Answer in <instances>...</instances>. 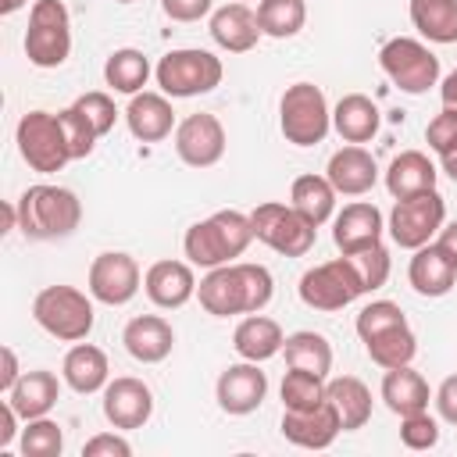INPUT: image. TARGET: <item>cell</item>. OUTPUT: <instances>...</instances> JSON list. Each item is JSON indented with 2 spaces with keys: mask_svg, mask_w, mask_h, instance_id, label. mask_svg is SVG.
Wrapping results in <instances>:
<instances>
[{
  "mask_svg": "<svg viewBox=\"0 0 457 457\" xmlns=\"http://www.w3.org/2000/svg\"><path fill=\"white\" fill-rule=\"evenodd\" d=\"M271 293H275L271 271L264 264H250V261L211 268L196 286L200 307L207 314H214V318L257 314V311H264L271 303Z\"/></svg>",
  "mask_w": 457,
  "mask_h": 457,
  "instance_id": "1",
  "label": "cell"
},
{
  "mask_svg": "<svg viewBox=\"0 0 457 457\" xmlns=\"http://www.w3.org/2000/svg\"><path fill=\"white\" fill-rule=\"evenodd\" d=\"M253 239V225L250 214L243 211H214L207 221L189 225L182 250L189 257V264L196 268H221L232 264Z\"/></svg>",
  "mask_w": 457,
  "mask_h": 457,
  "instance_id": "2",
  "label": "cell"
},
{
  "mask_svg": "<svg viewBox=\"0 0 457 457\" xmlns=\"http://www.w3.org/2000/svg\"><path fill=\"white\" fill-rule=\"evenodd\" d=\"M14 207L25 239H61L71 236L82 221V204L64 186H29Z\"/></svg>",
  "mask_w": 457,
  "mask_h": 457,
  "instance_id": "3",
  "label": "cell"
},
{
  "mask_svg": "<svg viewBox=\"0 0 457 457\" xmlns=\"http://www.w3.org/2000/svg\"><path fill=\"white\" fill-rule=\"evenodd\" d=\"M32 318L43 332L64 343H79L93 332V303L75 286H46L32 300Z\"/></svg>",
  "mask_w": 457,
  "mask_h": 457,
  "instance_id": "4",
  "label": "cell"
},
{
  "mask_svg": "<svg viewBox=\"0 0 457 457\" xmlns=\"http://www.w3.org/2000/svg\"><path fill=\"white\" fill-rule=\"evenodd\" d=\"M278 125H282V136L289 143H296V146L321 143L328 136V125H332V111H328L325 93L314 82H293L282 93Z\"/></svg>",
  "mask_w": 457,
  "mask_h": 457,
  "instance_id": "5",
  "label": "cell"
},
{
  "mask_svg": "<svg viewBox=\"0 0 457 457\" xmlns=\"http://www.w3.org/2000/svg\"><path fill=\"white\" fill-rule=\"evenodd\" d=\"M71 54V21L61 0H36L29 11L25 57L36 68H57Z\"/></svg>",
  "mask_w": 457,
  "mask_h": 457,
  "instance_id": "6",
  "label": "cell"
},
{
  "mask_svg": "<svg viewBox=\"0 0 457 457\" xmlns=\"http://www.w3.org/2000/svg\"><path fill=\"white\" fill-rule=\"evenodd\" d=\"M14 139H18V154L25 157V164L32 171L54 175V171H61L71 161V150H68L61 118L50 114V111H29V114H21V121L14 129Z\"/></svg>",
  "mask_w": 457,
  "mask_h": 457,
  "instance_id": "7",
  "label": "cell"
},
{
  "mask_svg": "<svg viewBox=\"0 0 457 457\" xmlns=\"http://www.w3.org/2000/svg\"><path fill=\"white\" fill-rule=\"evenodd\" d=\"M378 64H382V71L389 75V82H393L396 89L411 93V96L428 93V89L439 82V57H436L425 43H418V39H411V36L389 39V43L378 50Z\"/></svg>",
  "mask_w": 457,
  "mask_h": 457,
  "instance_id": "8",
  "label": "cell"
},
{
  "mask_svg": "<svg viewBox=\"0 0 457 457\" xmlns=\"http://www.w3.org/2000/svg\"><path fill=\"white\" fill-rule=\"evenodd\" d=\"M250 225H253V239H261L264 246H271L282 257H303L314 246V225L307 218H300L293 211V204H257L250 211Z\"/></svg>",
  "mask_w": 457,
  "mask_h": 457,
  "instance_id": "9",
  "label": "cell"
},
{
  "mask_svg": "<svg viewBox=\"0 0 457 457\" xmlns=\"http://www.w3.org/2000/svg\"><path fill=\"white\" fill-rule=\"evenodd\" d=\"M157 86L168 96H196V93H211L225 68L211 50H171L157 61Z\"/></svg>",
  "mask_w": 457,
  "mask_h": 457,
  "instance_id": "10",
  "label": "cell"
},
{
  "mask_svg": "<svg viewBox=\"0 0 457 457\" xmlns=\"http://www.w3.org/2000/svg\"><path fill=\"white\" fill-rule=\"evenodd\" d=\"M443 218H446L443 196L436 189H425V193L396 200V207L389 214V236H393L396 246L418 250V246H425L443 228Z\"/></svg>",
  "mask_w": 457,
  "mask_h": 457,
  "instance_id": "11",
  "label": "cell"
},
{
  "mask_svg": "<svg viewBox=\"0 0 457 457\" xmlns=\"http://www.w3.org/2000/svg\"><path fill=\"white\" fill-rule=\"evenodd\" d=\"M364 293L353 264L346 257L314 264L311 271H303L300 278V300L314 311H343L346 303H353Z\"/></svg>",
  "mask_w": 457,
  "mask_h": 457,
  "instance_id": "12",
  "label": "cell"
},
{
  "mask_svg": "<svg viewBox=\"0 0 457 457\" xmlns=\"http://www.w3.org/2000/svg\"><path fill=\"white\" fill-rule=\"evenodd\" d=\"M89 293L107 307H121L139 293V264L121 250H107L89 264Z\"/></svg>",
  "mask_w": 457,
  "mask_h": 457,
  "instance_id": "13",
  "label": "cell"
},
{
  "mask_svg": "<svg viewBox=\"0 0 457 457\" xmlns=\"http://www.w3.org/2000/svg\"><path fill=\"white\" fill-rule=\"evenodd\" d=\"M175 154L189 164V168H211L221 161L225 154V129L214 114L200 111L179 121L175 129Z\"/></svg>",
  "mask_w": 457,
  "mask_h": 457,
  "instance_id": "14",
  "label": "cell"
},
{
  "mask_svg": "<svg viewBox=\"0 0 457 457\" xmlns=\"http://www.w3.org/2000/svg\"><path fill=\"white\" fill-rule=\"evenodd\" d=\"M154 414V393L146 382L132 378V375H121L114 382L104 386V418L114 425V428H143Z\"/></svg>",
  "mask_w": 457,
  "mask_h": 457,
  "instance_id": "15",
  "label": "cell"
},
{
  "mask_svg": "<svg viewBox=\"0 0 457 457\" xmlns=\"http://www.w3.org/2000/svg\"><path fill=\"white\" fill-rule=\"evenodd\" d=\"M218 407L225 414H250L264 403V393H268V375L253 364V361H243V364H228L221 375H218Z\"/></svg>",
  "mask_w": 457,
  "mask_h": 457,
  "instance_id": "16",
  "label": "cell"
},
{
  "mask_svg": "<svg viewBox=\"0 0 457 457\" xmlns=\"http://www.w3.org/2000/svg\"><path fill=\"white\" fill-rule=\"evenodd\" d=\"M339 432H343V425H339V414L328 400L311 407V411H286L282 414V436L303 450H325L336 443Z\"/></svg>",
  "mask_w": 457,
  "mask_h": 457,
  "instance_id": "17",
  "label": "cell"
},
{
  "mask_svg": "<svg viewBox=\"0 0 457 457\" xmlns=\"http://www.w3.org/2000/svg\"><path fill=\"white\" fill-rule=\"evenodd\" d=\"M325 179L332 182L336 193H343V196H361V193H368V189L375 186L378 164H375V157H371L364 146L350 143V146H343V150H336V154L328 157Z\"/></svg>",
  "mask_w": 457,
  "mask_h": 457,
  "instance_id": "18",
  "label": "cell"
},
{
  "mask_svg": "<svg viewBox=\"0 0 457 457\" xmlns=\"http://www.w3.org/2000/svg\"><path fill=\"white\" fill-rule=\"evenodd\" d=\"M407 278L421 296H446L457 286V261L439 243H425L414 250Z\"/></svg>",
  "mask_w": 457,
  "mask_h": 457,
  "instance_id": "19",
  "label": "cell"
},
{
  "mask_svg": "<svg viewBox=\"0 0 457 457\" xmlns=\"http://www.w3.org/2000/svg\"><path fill=\"white\" fill-rule=\"evenodd\" d=\"M211 36L221 50L228 54H246L257 46V39L264 36L261 32V21H257V11H250L243 0L236 4H225L211 14Z\"/></svg>",
  "mask_w": 457,
  "mask_h": 457,
  "instance_id": "20",
  "label": "cell"
},
{
  "mask_svg": "<svg viewBox=\"0 0 457 457\" xmlns=\"http://www.w3.org/2000/svg\"><path fill=\"white\" fill-rule=\"evenodd\" d=\"M143 289L157 307L175 311L196 293V278H193V268L186 261H157L146 268Z\"/></svg>",
  "mask_w": 457,
  "mask_h": 457,
  "instance_id": "21",
  "label": "cell"
},
{
  "mask_svg": "<svg viewBox=\"0 0 457 457\" xmlns=\"http://www.w3.org/2000/svg\"><path fill=\"white\" fill-rule=\"evenodd\" d=\"M382 211L375 204H346L339 214H336V228H332V239L343 253L350 250H361V246H371V243H382Z\"/></svg>",
  "mask_w": 457,
  "mask_h": 457,
  "instance_id": "22",
  "label": "cell"
},
{
  "mask_svg": "<svg viewBox=\"0 0 457 457\" xmlns=\"http://www.w3.org/2000/svg\"><path fill=\"white\" fill-rule=\"evenodd\" d=\"M121 343H125V350H129L136 361L157 364V361H164V357L171 353L175 332H171V325H168L161 314H139V318H132V321L125 325Z\"/></svg>",
  "mask_w": 457,
  "mask_h": 457,
  "instance_id": "23",
  "label": "cell"
},
{
  "mask_svg": "<svg viewBox=\"0 0 457 457\" xmlns=\"http://www.w3.org/2000/svg\"><path fill=\"white\" fill-rule=\"evenodd\" d=\"M129 132L143 143H161L175 129V111L161 93H136L132 104L125 107Z\"/></svg>",
  "mask_w": 457,
  "mask_h": 457,
  "instance_id": "24",
  "label": "cell"
},
{
  "mask_svg": "<svg viewBox=\"0 0 457 457\" xmlns=\"http://www.w3.org/2000/svg\"><path fill=\"white\" fill-rule=\"evenodd\" d=\"M57 396H61V382H57L54 371H43V368L25 371V375L14 382V389L7 393L11 407H14L25 421H32V418H46L50 407L57 403Z\"/></svg>",
  "mask_w": 457,
  "mask_h": 457,
  "instance_id": "25",
  "label": "cell"
},
{
  "mask_svg": "<svg viewBox=\"0 0 457 457\" xmlns=\"http://www.w3.org/2000/svg\"><path fill=\"white\" fill-rule=\"evenodd\" d=\"M232 346H236V353H239L243 361L261 364V361H271V357L286 346V339H282L278 321H271V318H264V314L257 311V314H250V318H243V321L236 325Z\"/></svg>",
  "mask_w": 457,
  "mask_h": 457,
  "instance_id": "26",
  "label": "cell"
},
{
  "mask_svg": "<svg viewBox=\"0 0 457 457\" xmlns=\"http://www.w3.org/2000/svg\"><path fill=\"white\" fill-rule=\"evenodd\" d=\"M61 375H64V382H68L75 393L89 396V393H96V389L107 386V375H111L107 353H104L100 346H93V343H75V346L64 353Z\"/></svg>",
  "mask_w": 457,
  "mask_h": 457,
  "instance_id": "27",
  "label": "cell"
},
{
  "mask_svg": "<svg viewBox=\"0 0 457 457\" xmlns=\"http://www.w3.org/2000/svg\"><path fill=\"white\" fill-rule=\"evenodd\" d=\"M386 189L396 200L425 193V189H436V164L421 150H403V154L393 157V164L386 171Z\"/></svg>",
  "mask_w": 457,
  "mask_h": 457,
  "instance_id": "28",
  "label": "cell"
},
{
  "mask_svg": "<svg viewBox=\"0 0 457 457\" xmlns=\"http://www.w3.org/2000/svg\"><path fill=\"white\" fill-rule=\"evenodd\" d=\"M382 400H386V407H389L393 414H400V418L418 414V411L428 407V382H425L411 364L389 368L386 378H382Z\"/></svg>",
  "mask_w": 457,
  "mask_h": 457,
  "instance_id": "29",
  "label": "cell"
},
{
  "mask_svg": "<svg viewBox=\"0 0 457 457\" xmlns=\"http://www.w3.org/2000/svg\"><path fill=\"white\" fill-rule=\"evenodd\" d=\"M325 396L336 407L343 432H353V428H364L368 425V418H371V393H368V386L361 378L339 375V378H332L325 386Z\"/></svg>",
  "mask_w": 457,
  "mask_h": 457,
  "instance_id": "30",
  "label": "cell"
},
{
  "mask_svg": "<svg viewBox=\"0 0 457 457\" xmlns=\"http://www.w3.org/2000/svg\"><path fill=\"white\" fill-rule=\"evenodd\" d=\"M332 125L346 143H368L378 132V107L364 93H346L332 111Z\"/></svg>",
  "mask_w": 457,
  "mask_h": 457,
  "instance_id": "31",
  "label": "cell"
},
{
  "mask_svg": "<svg viewBox=\"0 0 457 457\" xmlns=\"http://www.w3.org/2000/svg\"><path fill=\"white\" fill-rule=\"evenodd\" d=\"M289 200H293V211L300 218H307L314 228L325 225L336 211V189L325 175H300L289 189Z\"/></svg>",
  "mask_w": 457,
  "mask_h": 457,
  "instance_id": "32",
  "label": "cell"
},
{
  "mask_svg": "<svg viewBox=\"0 0 457 457\" xmlns=\"http://www.w3.org/2000/svg\"><path fill=\"white\" fill-rule=\"evenodd\" d=\"M411 21L432 43H457V0H411Z\"/></svg>",
  "mask_w": 457,
  "mask_h": 457,
  "instance_id": "33",
  "label": "cell"
},
{
  "mask_svg": "<svg viewBox=\"0 0 457 457\" xmlns=\"http://www.w3.org/2000/svg\"><path fill=\"white\" fill-rule=\"evenodd\" d=\"M104 79H107L111 89L136 96V93H143V86L150 79V61H146L143 50H132V46L114 50L107 57V64H104Z\"/></svg>",
  "mask_w": 457,
  "mask_h": 457,
  "instance_id": "34",
  "label": "cell"
},
{
  "mask_svg": "<svg viewBox=\"0 0 457 457\" xmlns=\"http://www.w3.org/2000/svg\"><path fill=\"white\" fill-rule=\"evenodd\" d=\"M364 350H368V357H371L378 368L389 371V368H403V364L414 361L418 339H414V332H411L407 325H396V328H386V332L364 339Z\"/></svg>",
  "mask_w": 457,
  "mask_h": 457,
  "instance_id": "35",
  "label": "cell"
},
{
  "mask_svg": "<svg viewBox=\"0 0 457 457\" xmlns=\"http://www.w3.org/2000/svg\"><path fill=\"white\" fill-rule=\"evenodd\" d=\"M282 353H286L289 368H303V371H314V375H328V368H332V346L321 332L303 328V332L286 336Z\"/></svg>",
  "mask_w": 457,
  "mask_h": 457,
  "instance_id": "36",
  "label": "cell"
},
{
  "mask_svg": "<svg viewBox=\"0 0 457 457\" xmlns=\"http://www.w3.org/2000/svg\"><path fill=\"white\" fill-rule=\"evenodd\" d=\"M257 21L264 36L289 39L303 29L307 21V4L303 0H261L257 4Z\"/></svg>",
  "mask_w": 457,
  "mask_h": 457,
  "instance_id": "37",
  "label": "cell"
},
{
  "mask_svg": "<svg viewBox=\"0 0 457 457\" xmlns=\"http://www.w3.org/2000/svg\"><path fill=\"white\" fill-rule=\"evenodd\" d=\"M325 375H314V371H303V368H289L286 378H282V403L286 411H311L318 403H325Z\"/></svg>",
  "mask_w": 457,
  "mask_h": 457,
  "instance_id": "38",
  "label": "cell"
},
{
  "mask_svg": "<svg viewBox=\"0 0 457 457\" xmlns=\"http://www.w3.org/2000/svg\"><path fill=\"white\" fill-rule=\"evenodd\" d=\"M343 257L353 264V271H357V278H361L364 293H371V289L386 286V278H389V250H386L382 243H371V246L350 250V253H343Z\"/></svg>",
  "mask_w": 457,
  "mask_h": 457,
  "instance_id": "39",
  "label": "cell"
},
{
  "mask_svg": "<svg viewBox=\"0 0 457 457\" xmlns=\"http://www.w3.org/2000/svg\"><path fill=\"white\" fill-rule=\"evenodd\" d=\"M64 450V432L50 418H32L21 432V453L25 457H57Z\"/></svg>",
  "mask_w": 457,
  "mask_h": 457,
  "instance_id": "40",
  "label": "cell"
},
{
  "mask_svg": "<svg viewBox=\"0 0 457 457\" xmlns=\"http://www.w3.org/2000/svg\"><path fill=\"white\" fill-rule=\"evenodd\" d=\"M57 118H61V129H64V139H68V150H71V161H79V157H89L93 154V146H96V129H93V121L71 104V107H64V111H57Z\"/></svg>",
  "mask_w": 457,
  "mask_h": 457,
  "instance_id": "41",
  "label": "cell"
},
{
  "mask_svg": "<svg viewBox=\"0 0 457 457\" xmlns=\"http://www.w3.org/2000/svg\"><path fill=\"white\" fill-rule=\"evenodd\" d=\"M396 325H407V318H403L400 303H393V300H375L357 314V336L361 339H371V336L396 328Z\"/></svg>",
  "mask_w": 457,
  "mask_h": 457,
  "instance_id": "42",
  "label": "cell"
},
{
  "mask_svg": "<svg viewBox=\"0 0 457 457\" xmlns=\"http://www.w3.org/2000/svg\"><path fill=\"white\" fill-rule=\"evenodd\" d=\"M400 439H403L407 450H428V446L439 443V425L425 411L407 414V418H400Z\"/></svg>",
  "mask_w": 457,
  "mask_h": 457,
  "instance_id": "43",
  "label": "cell"
},
{
  "mask_svg": "<svg viewBox=\"0 0 457 457\" xmlns=\"http://www.w3.org/2000/svg\"><path fill=\"white\" fill-rule=\"evenodd\" d=\"M75 107L93 121V129H96V136H107L111 129H114V118H118V111H114V100L107 96V93H82L79 100H75Z\"/></svg>",
  "mask_w": 457,
  "mask_h": 457,
  "instance_id": "44",
  "label": "cell"
},
{
  "mask_svg": "<svg viewBox=\"0 0 457 457\" xmlns=\"http://www.w3.org/2000/svg\"><path fill=\"white\" fill-rule=\"evenodd\" d=\"M425 139H428V146L443 157L446 150H453L457 146V114L453 111H439L432 121H428V129H425Z\"/></svg>",
  "mask_w": 457,
  "mask_h": 457,
  "instance_id": "45",
  "label": "cell"
},
{
  "mask_svg": "<svg viewBox=\"0 0 457 457\" xmlns=\"http://www.w3.org/2000/svg\"><path fill=\"white\" fill-rule=\"evenodd\" d=\"M129 453H132L129 439H121L114 432H100L82 446V457H129Z\"/></svg>",
  "mask_w": 457,
  "mask_h": 457,
  "instance_id": "46",
  "label": "cell"
},
{
  "mask_svg": "<svg viewBox=\"0 0 457 457\" xmlns=\"http://www.w3.org/2000/svg\"><path fill=\"white\" fill-rule=\"evenodd\" d=\"M211 4H214V0H161L164 14H168L171 21H200V18L211 11Z\"/></svg>",
  "mask_w": 457,
  "mask_h": 457,
  "instance_id": "47",
  "label": "cell"
},
{
  "mask_svg": "<svg viewBox=\"0 0 457 457\" xmlns=\"http://www.w3.org/2000/svg\"><path fill=\"white\" fill-rule=\"evenodd\" d=\"M436 407H439V418L457 425V375L443 378V386L436 389Z\"/></svg>",
  "mask_w": 457,
  "mask_h": 457,
  "instance_id": "48",
  "label": "cell"
},
{
  "mask_svg": "<svg viewBox=\"0 0 457 457\" xmlns=\"http://www.w3.org/2000/svg\"><path fill=\"white\" fill-rule=\"evenodd\" d=\"M18 378H21V371H18V357H14L11 346H4V350H0V393H11Z\"/></svg>",
  "mask_w": 457,
  "mask_h": 457,
  "instance_id": "49",
  "label": "cell"
},
{
  "mask_svg": "<svg viewBox=\"0 0 457 457\" xmlns=\"http://www.w3.org/2000/svg\"><path fill=\"white\" fill-rule=\"evenodd\" d=\"M18 418H21V414L11 407V400H4V403H0V446H11V439H14V432H18V428H14Z\"/></svg>",
  "mask_w": 457,
  "mask_h": 457,
  "instance_id": "50",
  "label": "cell"
},
{
  "mask_svg": "<svg viewBox=\"0 0 457 457\" xmlns=\"http://www.w3.org/2000/svg\"><path fill=\"white\" fill-rule=\"evenodd\" d=\"M439 93H443V107L457 114V68H453V71L443 79V89H439Z\"/></svg>",
  "mask_w": 457,
  "mask_h": 457,
  "instance_id": "51",
  "label": "cell"
},
{
  "mask_svg": "<svg viewBox=\"0 0 457 457\" xmlns=\"http://www.w3.org/2000/svg\"><path fill=\"white\" fill-rule=\"evenodd\" d=\"M439 246L457 261V221H450L446 228H439Z\"/></svg>",
  "mask_w": 457,
  "mask_h": 457,
  "instance_id": "52",
  "label": "cell"
},
{
  "mask_svg": "<svg viewBox=\"0 0 457 457\" xmlns=\"http://www.w3.org/2000/svg\"><path fill=\"white\" fill-rule=\"evenodd\" d=\"M439 164H443V171H446V175L457 182V146H453V150H446V154L439 157Z\"/></svg>",
  "mask_w": 457,
  "mask_h": 457,
  "instance_id": "53",
  "label": "cell"
},
{
  "mask_svg": "<svg viewBox=\"0 0 457 457\" xmlns=\"http://www.w3.org/2000/svg\"><path fill=\"white\" fill-rule=\"evenodd\" d=\"M21 4H25V0H0V11H4V14H14Z\"/></svg>",
  "mask_w": 457,
  "mask_h": 457,
  "instance_id": "54",
  "label": "cell"
},
{
  "mask_svg": "<svg viewBox=\"0 0 457 457\" xmlns=\"http://www.w3.org/2000/svg\"><path fill=\"white\" fill-rule=\"evenodd\" d=\"M118 4H132V0H118Z\"/></svg>",
  "mask_w": 457,
  "mask_h": 457,
  "instance_id": "55",
  "label": "cell"
}]
</instances>
